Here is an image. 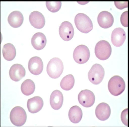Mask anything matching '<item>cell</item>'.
<instances>
[{"mask_svg":"<svg viewBox=\"0 0 129 127\" xmlns=\"http://www.w3.org/2000/svg\"><path fill=\"white\" fill-rule=\"evenodd\" d=\"M29 20L31 25L38 29L42 28L45 23V19L43 15L37 11H34L30 13Z\"/></svg>","mask_w":129,"mask_h":127,"instance_id":"cell-15","label":"cell"},{"mask_svg":"<svg viewBox=\"0 0 129 127\" xmlns=\"http://www.w3.org/2000/svg\"><path fill=\"white\" fill-rule=\"evenodd\" d=\"M43 105V100L39 96H35L28 100L27 103L28 110L32 113L39 112L42 109Z\"/></svg>","mask_w":129,"mask_h":127,"instance_id":"cell-17","label":"cell"},{"mask_svg":"<svg viewBox=\"0 0 129 127\" xmlns=\"http://www.w3.org/2000/svg\"><path fill=\"white\" fill-rule=\"evenodd\" d=\"M2 54L4 59L8 61H11L15 58L16 55L15 48L13 45L10 43L6 44L3 46Z\"/></svg>","mask_w":129,"mask_h":127,"instance_id":"cell-21","label":"cell"},{"mask_svg":"<svg viewBox=\"0 0 129 127\" xmlns=\"http://www.w3.org/2000/svg\"><path fill=\"white\" fill-rule=\"evenodd\" d=\"M63 101L62 93L58 90H55L51 94L50 103L52 108L55 110H58L61 108Z\"/></svg>","mask_w":129,"mask_h":127,"instance_id":"cell-18","label":"cell"},{"mask_svg":"<svg viewBox=\"0 0 129 127\" xmlns=\"http://www.w3.org/2000/svg\"><path fill=\"white\" fill-rule=\"evenodd\" d=\"M121 120L123 123L126 126H128V108L124 110L121 116Z\"/></svg>","mask_w":129,"mask_h":127,"instance_id":"cell-25","label":"cell"},{"mask_svg":"<svg viewBox=\"0 0 129 127\" xmlns=\"http://www.w3.org/2000/svg\"><path fill=\"white\" fill-rule=\"evenodd\" d=\"M98 22L99 26L104 28L111 27L113 24V16L110 12L107 11L101 12L98 15Z\"/></svg>","mask_w":129,"mask_h":127,"instance_id":"cell-12","label":"cell"},{"mask_svg":"<svg viewBox=\"0 0 129 127\" xmlns=\"http://www.w3.org/2000/svg\"><path fill=\"white\" fill-rule=\"evenodd\" d=\"M105 73L104 69L102 65L96 64L93 65L89 71L88 79L91 83L97 85L102 82Z\"/></svg>","mask_w":129,"mask_h":127,"instance_id":"cell-6","label":"cell"},{"mask_svg":"<svg viewBox=\"0 0 129 127\" xmlns=\"http://www.w3.org/2000/svg\"><path fill=\"white\" fill-rule=\"evenodd\" d=\"M10 119L12 124L17 126L25 124L27 118L25 110L20 106H16L12 109L10 114Z\"/></svg>","mask_w":129,"mask_h":127,"instance_id":"cell-4","label":"cell"},{"mask_svg":"<svg viewBox=\"0 0 129 127\" xmlns=\"http://www.w3.org/2000/svg\"><path fill=\"white\" fill-rule=\"evenodd\" d=\"M112 50L110 44L106 41L102 40L96 44L95 52L96 57L99 59L105 60L109 58Z\"/></svg>","mask_w":129,"mask_h":127,"instance_id":"cell-5","label":"cell"},{"mask_svg":"<svg viewBox=\"0 0 129 127\" xmlns=\"http://www.w3.org/2000/svg\"><path fill=\"white\" fill-rule=\"evenodd\" d=\"M59 33L62 39L68 41L73 37L74 31L73 26L69 22L65 21L62 23L59 27Z\"/></svg>","mask_w":129,"mask_h":127,"instance_id":"cell-9","label":"cell"},{"mask_svg":"<svg viewBox=\"0 0 129 127\" xmlns=\"http://www.w3.org/2000/svg\"><path fill=\"white\" fill-rule=\"evenodd\" d=\"M79 103L83 107L89 108L93 105L95 101V97L92 92L87 89L81 91L78 95Z\"/></svg>","mask_w":129,"mask_h":127,"instance_id":"cell-8","label":"cell"},{"mask_svg":"<svg viewBox=\"0 0 129 127\" xmlns=\"http://www.w3.org/2000/svg\"><path fill=\"white\" fill-rule=\"evenodd\" d=\"M75 80L73 75H68L64 77L60 83L61 88L66 91H68L73 87L75 84Z\"/></svg>","mask_w":129,"mask_h":127,"instance_id":"cell-23","label":"cell"},{"mask_svg":"<svg viewBox=\"0 0 129 127\" xmlns=\"http://www.w3.org/2000/svg\"><path fill=\"white\" fill-rule=\"evenodd\" d=\"M32 46L38 50H41L46 46L47 39L45 35L42 33L38 32L36 33L32 36L31 39Z\"/></svg>","mask_w":129,"mask_h":127,"instance_id":"cell-16","label":"cell"},{"mask_svg":"<svg viewBox=\"0 0 129 127\" xmlns=\"http://www.w3.org/2000/svg\"><path fill=\"white\" fill-rule=\"evenodd\" d=\"M24 18L22 14L18 11L11 12L8 16L7 20L10 25L14 28L21 26L23 23Z\"/></svg>","mask_w":129,"mask_h":127,"instance_id":"cell-19","label":"cell"},{"mask_svg":"<svg viewBox=\"0 0 129 127\" xmlns=\"http://www.w3.org/2000/svg\"><path fill=\"white\" fill-rule=\"evenodd\" d=\"M46 5L47 9L52 13L58 11L62 6L61 2H46Z\"/></svg>","mask_w":129,"mask_h":127,"instance_id":"cell-24","label":"cell"},{"mask_svg":"<svg viewBox=\"0 0 129 127\" xmlns=\"http://www.w3.org/2000/svg\"><path fill=\"white\" fill-rule=\"evenodd\" d=\"M126 87L125 82L122 77L115 76L109 81L108 88L109 91L113 95L118 96L122 94Z\"/></svg>","mask_w":129,"mask_h":127,"instance_id":"cell-2","label":"cell"},{"mask_svg":"<svg viewBox=\"0 0 129 127\" xmlns=\"http://www.w3.org/2000/svg\"><path fill=\"white\" fill-rule=\"evenodd\" d=\"M74 22L77 29L83 33H88L93 28L91 20L88 16L84 14L79 13L77 14Z\"/></svg>","mask_w":129,"mask_h":127,"instance_id":"cell-3","label":"cell"},{"mask_svg":"<svg viewBox=\"0 0 129 127\" xmlns=\"http://www.w3.org/2000/svg\"><path fill=\"white\" fill-rule=\"evenodd\" d=\"M28 67L29 71L32 74L39 75L43 70V64L42 60L38 57H32L29 61Z\"/></svg>","mask_w":129,"mask_h":127,"instance_id":"cell-11","label":"cell"},{"mask_svg":"<svg viewBox=\"0 0 129 127\" xmlns=\"http://www.w3.org/2000/svg\"><path fill=\"white\" fill-rule=\"evenodd\" d=\"M125 32L122 28H116L113 31L111 36L112 42L117 47L122 46L126 39Z\"/></svg>","mask_w":129,"mask_h":127,"instance_id":"cell-10","label":"cell"},{"mask_svg":"<svg viewBox=\"0 0 129 127\" xmlns=\"http://www.w3.org/2000/svg\"><path fill=\"white\" fill-rule=\"evenodd\" d=\"M110 106L105 102L99 104L96 108L95 113L96 116L100 121H105L108 120L111 114Z\"/></svg>","mask_w":129,"mask_h":127,"instance_id":"cell-13","label":"cell"},{"mask_svg":"<svg viewBox=\"0 0 129 127\" xmlns=\"http://www.w3.org/2000/svg\"><path fill=\"white\" fill-rule=\"evenodd\" d=\"M21 89L24 95L26 96L31 95L34 93L35 89L34 82L30 79L26 80L22 83Z\"/></svg>","mask_w":129,"mask_h":127,"instance_id":"cell-22","label":"cell"},{"mask_svg":"<svg viewBox=\"0 0 129 127\" xmlns=\"http://www.w3.org/2000/svg\"><path fill=\"white\" fill-rule=\"evenodd\" d=\"M9 74L12 80L15 82L19 81L25 76V69L21 64H14L10 69Z\"/></svg>","mask_w":129,"mask_h":127,"instance_id":"cell-14","label":"cell"},{"mask_svg":"<svg viewBox=\"0 0 129 127\" xmlns=\"http://www.w3.org/2000/svg\"><path fill=\"white\" fill-rule=\"evenodd\" d=\"M68 117L70 121L74 124H77L81 120L83 116L82 110L79 106H74L70 109Z\"/></svg>","mask_w":129,"mask_h":127,"instance_id":"cell-20","label":"cell"},{"mask_svg":"<svg viewBox=\"0 0 129 127\" xmlns=\"http://www.w3.org/2000/svg\"><path fill=\"white\" fill-rule=\"evenodd\" d=\"M120 22L122 26L125 27H128V11L123 12L121 16Z\"/></svg>","mask_w":129,"mask_h":127,"instance_id":"cell-26","label":"cell"},{"mask_svg":"<svg viewBox=\"0 0 129 127\" xmlns=\"http://www.w3.org/2000/svg\"><path fill=\"white\" fill-rule=\"evenodd\" d=\"M64 65L62 61L57 57L51 59L48 64L47 72L52 78H58L62 74L63 71Z\"/></svg>","mask_w":129,"mask_h":127,"instance_id":"cell-1","label":"cell"},{"mask_svg":"<svg viewBox=\"0 0 129 127\" xmlns=\"http://www.w3.org/2000/svg\"><path fill=\"white\" fill-rule=\"evenodd\" d=\"M90 52L88 48L84 45H81L76 47L73 54V58L75 62L79 64L86 63L89 60Z\"/></svg>","mask_w":129,"mask_h":127,"instance_id":"cell-7","label":"cell"},{"mask_svg":"<svg viewBox=\"0 0 129 127\" xmlns=\"http://www.w3.org/2000/svg\"><path fill=\"white\" fill-rule=\"evenodd\" d=\"M114 3L116 7L119 9L122 10L128 7V2H115Z\"/></svg>","mask_w":129,"mask_h":127,"instance_id":"cell-27","label":"cell"}]
</instances>
